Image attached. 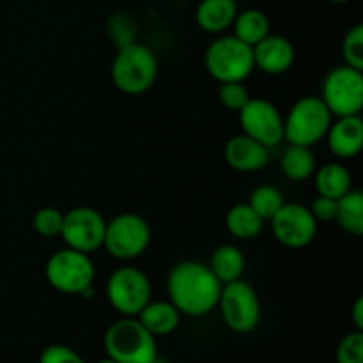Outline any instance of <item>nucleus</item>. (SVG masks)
<instances>
[{"label": "nucleus", "instance_id": "obj_16", "mask_svg": "<svg viewBox=\"0 0 363 363\" xmlns=\"http://www.w3.org/2000/svg\"><path fill=\"white\" fill-rule=\"evenodd\" d=\"M326 144L335 158L351 160L363 147V121L360 116L337 117L326 131Z\"/></svg>", "mask_w": 363, "mask_h": 363}, {"label": "nucleus", "instance_id": "obj_4", "mask_svg": "<svg viewBox=\"0 0 363 363\" xmlns=\"http://www.w3.org/2000/svg\"><path fill=\"white\" fill-rule=\"evenodd\" d=\"M46 282L62 294L85 296L92 291L96 268L91 255L73 248H60L53 252L45 266Z\"/></svg>", "mask_w": 363, "mask_h": 363}, {"label": "nucleus", "instance_id": "obj_30", "mask_svg": "<svg viewBox=\"0 0 363 363\" xmlns=\"http://www.w3.org/2000/svg\"><path fill=\"white\" fill-rule=\"evenodd\" d=\"M39 363H87L66 344H50L39 354Z\"/></svg>", "mask_w": 363, "mask_h": 363}, {"label": "nucleus", "instance_id": "obj_5", "mask_svg": "<svg viewBox=\"0 0 363 363\" xmlns=\"http://www.w3.org/2000/svg\"><path fill=\"white\" fill-rule=\"evenodd\" d=\"M333 116L319 96H303L284 117V140L312 147L326 137Z\"/></svg>", "mask_w": 363, "mask_h": 363}, {"label": "nucleus", "instance_id": "obj_20", "mask_svg": "<svg viewBox=\"0 0 363 363\" xmlns=\"http://www.w3.org/2000/svg\"><path fill=\"white\" fill-rule=\"evenodd\" d=\"M315 190L319 195L330 199H340L353 188V176L342 163H326L315 170Z\"/></svg>", "mask_w": 363, "mask_h": 363}, {"label": "nucleus", "instance_id": "obj_21", "mask_svg": "<svg viewBox=\"0 0 363 363\" xmlns=\"http://www.w3.org/2000/svg\"><path fill=\"white\" fill-rule=\"evenodd\" d=\"M315 156L311 147L289 144L280 156V170L289 181H307L315 172Z\"/></svg>", "mask_w": 363, "mask_h": 363}, {"label": "nucleus", "instance_id": "obj_19", "mask_svg": "<svg viewBox=\"0 0 363 363\" xmlns=\"http://www.w3.org/2000/svg\"><path fill=\"white\" fill-rule=\"evenodd\" d=\"M208 266L213 272V275L220 280V284L225 286V284L240 280L243 277L247 261H245L243 252L236 245L225 243L215 248Z\"/></svg>", "mask_w": 363, "mask_h": 363}, {"label": "nucleus", "instance_id": "obj_35", "mask_svg": "<svg viewBox=\"0 0 363 363\" xmlns=\"http://www.w3.org/2000/svg\"><path fill=\"white\" fill-rule=\"evenodd\" d=\"M330 2H332V4H346V2H350V0H330Z\"/></svg>", "mask_w": 363, "mask_h": 363}, {"label": "nucleus", "instance_id": "obj_12", "mask_svg": "<svg viewBox=\"0 0 363 363\" xmlns=\"http://www.w3.org/2000/svg\"><path fill=\"white\" fill-rule=\"evenodd\" d=\"M238 116L241 131L266 147H275L284 140V117L268 99L250 98Z\"/></svg>", "mask_w": 363, "mask_h": 363}, {"label": "nucleus", "instance_id": "obj_26", "mask_svg": "<svg viewBox=\"0 0 363 363\" xmlns=\"http://www.w3.org/2000/svg\"><path fill=\"white\" fill-rule=\"evenodd\" d=\"M344 64L363 71V25L357 23L346 32L340 45Z\"/></svg>", "mask_w": 363, "mask_h": 363}, {"label": "nucleus", "instance_id": "obj_24", "mask_svg": "<svg viewBox=\"0 0 363 363\" xmlns=\"http://www.w3.org/2000/svg\"><path fill=\"white\" fill-rule=\"evenodd\" d=\"M337 223L353 236L363 234V194L351 188L346 195L337 199Z\"/></svg>", "mask_w": 363, "mask_h": 363}, {"label": "nucleus", "instance_id": "obj_32", "mask_svg": "<svg viewBox=\"0 0 363 363\" xmlns=\"http://www.w3.org/2000/svg\"><path fill=\"white\" fill-rule=\"evenodd\" d=\"M351 319L354 323V330L363 332V298L358 296L354 301L353 308H351Z\"/></svg>", "mask_w": 363, "mask_h": 363}, {"label": "nucleus", "instance_id": "obj_9", "mask_svg": "<svg viewBox=\"0 0 363 363\" xmlns=\"http://www.w3.org/2000/svg\"><path fill=\"white\" fill-rule=\"evenodd\" d=\"M152 286L142 269L121 266L106 282V300L124 318H137L138 312L151 301Z\"/></svg>", "mask_w": 363, "mask_h": 363}, {"label": "nucleus", "instance_id": "obj_27", "mask_svg": "<svg viewBox=\"0 0 363 363\" xmlns=\"http://www.w3.org/2000/svg\"><path fill=\"white\" fill-rule=\"evenodd\" d=\"M64 213L60 209L46 206V208L38 209L32 216V227L35 233L43 238H57L62 230Z\"/></svg>", "mask_w": 363, "mask_h": 363}, {"label": "nucleus", "instance_id": "obj_31", "mask_svg": "<svg viewBox=\"0 0 363 363\" xmlns=\"http://www.w3.org/2000/svg\"><path fill=\"white\" fill-rule=\"evenodd\" d=\"M311 213L314 215V218L319 222H333L337 215V201L335 199L325 197V195H318V199H314L312 202Z\"/></svg>", "mask_w": 363, "mask_h": 363}, {"label": "nucleus", "instance_id": "obj_18", "mask_svg": "<svg viewBox=\"0 0 363 363\" xmlns=\"http://www.w3.org/2000/svg\"><path fill=\"white\" fill-rule=\"evenodd\" d=\"M149 333L155 337L170 335L177 330L181 323V312L170 301L151 300L137 315Z\"/></svg>", "mask_w": 363, "mask_h": 363}, {"label": "nucleus", "instance_id": "obj_10", "mask_svg": "<svg viewBox=\"0 0 363 363\" xmlns=\"http://www.w3.org/2000/svg\"><path fill=\"white\" fill-rule=\"evenodd\" d=\"M216 307L220 308L227 328L234 333L254 332L261 321V301L257 293L250 284L241 279L222 286Z\"/></svg>", "mask_w": 363, "mask_h": 363}, {"label": "nucleus", "instance_id": "obj_28", "mask_svg": "<svg viewBox=\"0 0 363 363\" xmlns=\"http://www.w3.org/2000/svg\"><path fill=\"white\" fill-rule=\"evenodd\" d=\"M250 98V92L243 82H223L218 87L220 103L230 112H240Z\"/></svg>", "mask_w": 363, "mask_h": 363}, {"label": "nucleus", "instance_id": "obj_7", "mask_svg": "<svg viewBox=\"0 0 363 363\" xmlns=\"http://www.w3.org/2000/svg\"><path fill=\"white\" fill-rule=\"evenodd\" d=\"M319 98L333 117L360 116L363 108V71L346 64L333 67L323 80Z\"/></svg>", "mask_w": 363, "mask_h": 363}, {"label": "nucleus", "instance_id": "obj_2", "mask_svg": "<svg viewBox=\"0 0 363 363\" xmlns=\"http://www.w3.org/2000/svg\"><path fill=\"white\" fill-rule=\"evenodd\" d=\"M112 82L121 92L128 96H140L155 85L158 78V59L149 46L140 43H128L119 46L113 57Z\"/></svg>", "mask_w": 363, "mask_h": 363}, {"label": "nucleus", "instance_id": "obj_17", "mask_svg": "<svg viewBox=\"0 0 363 363\" xmlns=\"http://www.w3.org/2000/svg\"><path fill=\"white\" fill-rule=\"evenodd\" d=\"M238 11L236 0H201L195 9V21L208 34H222L233 27Z\"/></svg>", "mask_w": 363, "mask_h": 363}, {"label": "nucleus", "instance_id": "obj_13", "mask_svg": "<svg viewBox=\"0 0 363 363\" xmlns=\"http://www.w3.org/2000/svg\"><path fill=\"white\" fill-rule=\"evenodd\" d=\"M272 233L280 245L287 248H305L314 241L318 234V220L311 209L303 204H284L269 220Z\"/></svg>", "mask_w": 363, "mask_h": 363}, {"label": "nucleus", "instance_id": "obj_1", "mask_svg": "<svg viewBox=\"0 0 363 363\" xmlns=\"http://www.w3.org/2000/svg\"><path fill=\"white\" fill-rule=\"evenodd\" d=\"M167 293L181 315L202 318L218 305L222 284L206 262L181 261L169 272Z\"/></svg>", "mask_w": 363, "mask_h": 363}, {"label": "nucleus", "instance_id": "obj_34", "mask_svg": "<svg viewBox=\"0 0 363 363\" xmlns=\"http://www.w3.org/2000/svg\"><path fill=\"white\" fill-rule=\"evenodd\" d=\"M151 363H169V362H167V360H162V358H160V357H156L155 360H152Z\"/></svg>", "mask_w": 363, "mask_h": 363}, {"label": "nucleus", "instance_id": "obj_33", "mask_svg": "<svg viewBox=\"0 0 363 363\" xmlns=\"http://www.w3.org/2000/svg\"><path fill=\"white\" fill-rule=\"evenodd\" d=\"M96 363H117V362L112 360V358L106 357V358H103V360H99V362H96Z\"/></svg>", "mask_w": 363, "mask_h": 363}, {"label": "nucleus", "instance_id": "obj_25", "mask_svg": "<svg viewBox=\"0 0 363 363\" xmlns=\"http://www.w3.org/2000/svg\"><path fill=\"white\" fill-rule=\"evenodd\" d=\"M248 204L264 222L266 220L269 222L279 213V209L286 204V201H284L279 188L269 186V184H261V186H257L250 194Z\"/></svg>", "mask_w": 363, "mask_h": 363}, {"label": "nucleus", "instance_id": "obj_11", "mask_svg": "<svg viewBox=\"0 0 363 363\" xmlns=\"http://www.w3.org/2000/svg\"><path fill=\"white\" fill-rule=\"evenodd\" d=\"M106 220L101 213L89 206H78L64 213L60 236L67 248L91 255L99 250L105 240Z\"/></svg>", "mask_w": 363, "mask_h": 363}, {"label": "nucleus", "instance_id": "obj_3", "mask_svg": "<svg viewBox=\"0 0 363 363\" xmlns=\"http://www.w3.org/2000/svg\"><path fill=\"white\" fill-rule=\"evenodd\" d=\"M106 357L117 363H151L158 357L156 337L137 318H121L103 335Z\"/></svg>", "mask_w": 363, "mask_h": 363}, {"label": "nucleus", "instance_id": "obj_15", "mask_svg": "<svg viewBox=\"0 0 363 363\" xmlns=\"http://www.w3.org/2000/svg\"><path fill=\"white\" fill-rule=\"evenodd\" d=\"M227 165L236 172H259L269 165V147L262 145L261 142L254 140L248 135H234L227 140L223 149Z\"/></svg>", "mask_w": 363, "mask_h": 363}, {"label": "nucleus", "instance_id": "obj_29", "mask_svg": "<svg viewBox=\"0 0 363 363\" xmlns=\"http://www.w3.org/2000/svg\"><path fill=\"white\" fill-rule=\"evenodd\" d=\"M335 360L337 363H363V332L354 330L340 339Z\"/></svg>", "mask_w": 363, "mask_h": 363}, {"label": "nucleus", "instance_id": "obj_23", "mask_svg": "<svg viewBox=\"0 0 363 363\" xmlns=\"http://www.w3.org/2000/svg\"><path fill=\"white\" fill-rule=\"evenodd\" d=\"M233 30V35H236L245 45L255 46L269 34V18L261 9L238 11Z\"/></svg>", "mask_w": 363, "mask_h": 363}, {"label": "nucleus", "instance_id": "obj_6", "mask_svg": "<svg viewBox=\"0 0 363 363\" xmlns=\"http://www.w3.org/2000/svg\"><path fill=\"white\" fill-rule=\"evenodd\" d=\"M204 66L220 84L245 82L255 69L252 46L245 45L236 35H220L206 48Z\"/></svg>", "mask_w": 363, "mask_h": 363}, {"label": "nucleus", "instance_id": "obj_8", "mask_svg": "<svg viewBox=\"0 0 363 363\" xmlns=\"http://www.w3.org/2000/svg\"><path fill=\"white\" fill-rule=\"evenodd\" d=\"M151 227L137 213H121L106 222L103 248L119 261H133L147 250Z\"/></svg>", "mask_w": 363, "mask_h": 363}, {"label": "nucleus", "instance_id": "obj_22", "mask_svg": "<svg viewBox=\"0 0 363 363\" xmlns=\"http://www.w3.org/2000/svg\"><path fill=\"white\" fill-rule=\"evenodd\" d=\"M225 227L230 236L236 240H254L261 234L264 220L250 208L248 202H241V204H234L227 211Z\"/></svg>", "mask_w": 363, "mask_h": 363}, {"label": "nucleus", "instance_id": "obj_14", "mask_svg": "<svg viewBox=\"0 0 363 363\" xmlns=\"http://www.w3.org/2000/svg\"><path fill=\"white\" fill-rule=\"evenodd\" d=\"M254 67L266 74H284L294 66L296 50L286 35L269 32L262 41L252 46Z\"/></svg>", "mask_w": 363, "mask_h": 363}]
</instances>
